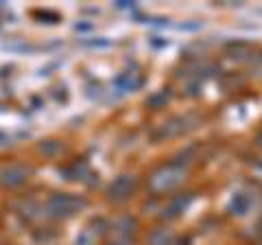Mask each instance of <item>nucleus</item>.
<instances>
[{"instance_id":"3","label":"nucleus","mask_w":262,"mask_h":245,"mask_svg":"<svg viewBox=\"0 0 262 245\" xmlns=\"http://www.w3.org/2000/svg\"><path fill=\"white\" fill-rule=\"evenodd\" d=\"M134 186H136V179L134 177H131V175H122V177H118L116 182L110 186V197H114V199H125L127 195H131Z\"/></svg>"},{"instance_id":"4","label":"nucleus","mask_w":262,"mask_h":245,"mask_svg":"<svg viewBox=\"0 0 262 245\" xmlns=\"http://www.w3.org/2000/svg\"><path fill=\"white\" fill-rule=\"evenodd\" d=\"M27 175H29L27 169L20 167V165H13V167L3 171V184L11 186V189H13V186H20V184L27 182Z\"/></svg>"},{"instance_id":"8","label":"nucleus","mask_w":262,"mask_h":245,"mask_svg":"<svg viewBox=\"0 0 262 245\" xmlns=\"http://www.w3.org/2000/svg\"><path fill=\"white\" fill-rule=\"evenodd\" d=\"M105 245H129L127 241H114V243H105Z\"/></svg>"},{"instance_id":"5","label":"nucleus","mask_w":262,"mask_h":245,"mask_svg":"<svg viewBox=\"0 0 262 245\" xmlns=\"http://www.w3.org/2000/svg\"><path fill=\"white\" fill-rule=\"evenodd\" d=\"M116 86L122 90V92H129V90H134V88L140 86V77L136 75L134 79H131L129 72H125V75H120V77L116 79Z\"/></svg>"},{"instance_id":"1","label":"nucleus","mask_w":262,"mask_h":245,"mask_svg":"<svg viewBox=\"0 0 262 245\" xmlns=\"http://www.w3.org/2000/svg\"><path fill=\"white\" fill-rule=\"evenodd\" d=\"M186 179V171L179 167V165H166V167H160L149 179V186L153 193H166V191H173L177 189Z\"/></svg>"},{"instance_id":"7","label":"nucleus","mask_w":262,"mask_h":245,"mask_svg":"<svg viewBox=\"0 0 262 245\" xmlns=\"http://www.w3.org/2000/svg\"><path fill=\"white\" fill-rule=\"evenodd\" d=\"M188 201H190V197H179V199H175L173 203H170V208H168V215L170 217H175V215H179V212H184V208L188 206Z\"/></svg>"},{"instance_id":"9","label":"nucleus","mask_w":262,"mask_h":245,"mask_svg":"<svg viewBox=\"0 0 262 245\" xmlns=\"http://www.w3.org/2000/svg\"><path fill=\"white\" fill-rule=\"evenodd\" d=\"M258 245H262V243H258Z\"/></svg>"},{"instance_id":"6","label":"nucleus","mask_w":262,"mask_h":245,"mask_svg":"<svg viewBox=\"0 0 262 245\" xmlns=\"http://www.w3.org/2000/svg\"><path fill=\"white\" fill-rule=\"evenodd\" d=\"M173 241V232H166V230H158L151 236V245H168Z\"/></svg>"},{"instance_id":"2","label":"nucleus","mask_w":262,"mask_h":245,"mask_svg":"<svg viewBox=\"0 0 262 245\" xmlns=\"http://www.w3.org/2000/svg\"><path fill=\"white\" fill-rule=\"evenodd\" d=\"M83 206V201L77 199V197H70V195H53L48 199V215L51 217H70Z\"/></svg>"}]
</instances>
